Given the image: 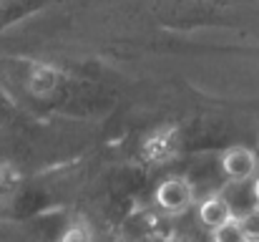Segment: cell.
I'll return each mask as SVG.
<instances>
[{
  "label": "cell",
  "instance_id": "cell-1",
  "mask_svg": "<svg viewBox=\"0 0 259 242\" xmlns=\"http://www.w3.org/2000/svg\"><path fill=\"white\" fill-rule=\"evenodd\" d=\"M154 202L161 212L166 215H179L194 202V187L184 177H169L156 187Z\"/></svg>",
  "mask_w": 259,
  "mask_h": 242
},
{
  "label": "cell",
  "instance_id": "cell-7",
  "mask_svg": "<svg viewBox=\"0 0 259 242\" xmlns=\"http://www.w3.org/2000/svg\"><path fill=\"white\" fill-rule=\"evenodd\" d=\"M20 184V174L13 166H0V199H10Z\"/></svg>",
  "mask_w": 259,
  "mask_h": 242
},
{
  "label": "cell",
  "instance_id": "cell-9",
  "mask_svg": "<svg viewBox=\"0 0 259 242\" xmlns=\"http://www.w3.org/2000/svg\"><path fill=\"white\" fill-rule=\"evenodd\" d=\"M91 235L88 232H83V230H73V232H66L63 235V240H88Z\"/></svg>",
  "mask_w": 259,
  "mask_h": 242
},
{
  "label": "cell",
  "instance_id": "cell-10",
  "mask_svg": "<svg viewBox=\"0 0 259 242\" xmlns=\"http://www.w3.org/2000/svg\"><path fill=\"white\" fill-rule=\"evenodd\" d=\"M252 194H254V202L259 204V174L254 177V184H252Z\"/></svg>",
  "mask_w": 259,
  "mask_h": 242
},
{
  "label": "cell",
  "instance_id": "cell-4",
  "mask_svg": "<svg viewBox=\"0 0 259 242\" xmlns=\"http://www.w3.org/2000/svg\"><path fill=\"white\" fill-rule=\"evenodd\" d=\"M174 152H176V136L169 129H161L144 142V154L151 159V164H164L174 157Z\"/></svg>",
  "mask_w": 259,
  "mask_h": 242
},
{
  "label": "cell",
  "instance_id": "cell-3",
  "mask_svg": "<svg viewBox=\"0 0 259 242\" xmlns=\"http://www.w3.org/2000/svg\"><path fill=\"white\" fill-rule=\"evenodd\" d=\"M232 217H234V212H232L229 202H227L222 194H211L209 199H204V202L199 204V220H201L209 230L224 225V222L232 220Z\"/></svg>",
  "mask_w": 259,
  "mask_h": 242
},
{
  "label": "cell",
  "instance_id": "cell-8",
  "mask_svg": "<svg viewBox=\"0 0 259 242\" xmlns=\"http://www.w3.org/2000/svg\"><path fill=\"white\" fill-rule=\"evenodd\" d=\"M239 225H242V232H244V240H259V204L252 207L244 217H239Z\"/></svg>",
  "mask_w": 259,
  "mask_h": 242
},
{
  "label": "cell",
  "instance_id": "cell-2",
  "mask_svg": "<svg viewBox=\"0 0 259 242\" xmlns=\"http://www.w3.org/2000/svg\"><path fill=\"white\" fill-rule=\"evenodd\" d=\"M222 171L232 182H247L257 174V154L247 147H229L222 154Z\"/></svg>",
  "mask_w": 259,
  "mask_h": 242
},
{
  "label": "cell",
  "instance_id": "cell-6",
  "mask_svg": "<svg viewBox=\"0 0 259 242\" xmlns=\"http://www.w3.org/2000/svg\"><path fill=\"white\" fill-rule=\"evenodd\" d=\"M211 240H217V242H244V232H242L239 217H232V220H227L224 225L214 227V230H211Z\"/></svg>",
  "mask_w": 259,
  "mask_h": 242
},
{
  "label": "cell",
  "instance_id": "cell-5",
  "mask_svg": "<svg viewBox=\"0 0 259 242\" xmlns=\"http://www.w3.org/2000/svg\"><path fill=\"white\" fill-rule=\"evenodd\" d=\"M56 83H58V76H56V71H53L51 66H38V68L30 74V81H28L30 91L38 93V96L51 93V91L56 88Z\"/></svg>",
  "mask_w": 259,
  "mask_h": 242
}]
</instances>
